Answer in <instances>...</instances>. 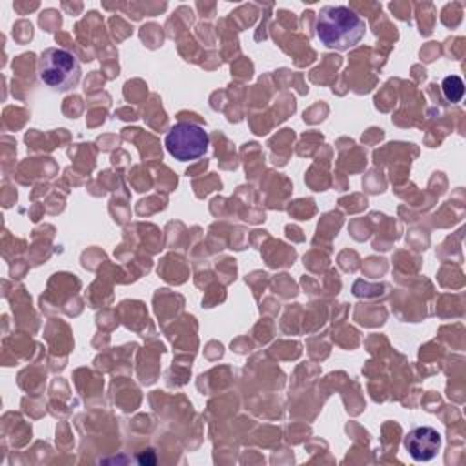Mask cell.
<instances>
[{
    "instance_id": "5b68a950",
    "label": "cell",
    "mask_w": 466,
    "mask_h": 466,
    "mask_svg": "<svg viewBox=\"0 0 466 466\" xmlns=\"http://www.w3.org/2000/svg\"><path fill=\"white\" fill-rule=\"evenodd\" d=\"M441 87H442L444 98H446L448 102H453V104L459 102V100L462 98V95H464V82H462V78L457 76V75L446 76V78L442 80Z\"/></svg>"
},
{
    "instance_id": "277c9868",
    "label": "cell",
    "mask_w": 466,
    "mask_h": 466,
    "mask_svg": "<svg viewBox=\"0 0 466 466\" xmlns=\"http://www.w3.org/2000/svg\"><path fill=\"white\" fill-rule=\"evenodd\" d=\"M441 433L431 426H419L408 431L404 439V448L417 462L431 461L441 450Z\"/></svg>"
},
{
    "instance_id": "6da1fadb",
    "label": "cell",
    "mask_w": 466,
    "mask_h": 466,
    "mask_svg": "<svg viewBox=\"0 0 466 466\" xmlns=\"http://www.w3.org/2000/svg\"><path fill=\"white\" fill-rule=\"evenodd\" d=\"M315 33L328 49L348 51L362 40L366 22L348 5H324L317 15Z\"/></svg>"
},
{
    "instance_id": "3957f363",
    "label": "cell",
    "mask_w": 466,
    "mask_h": 466,
    "mask_svg": "<svg viewBox=\"0 0 466 466\" xmlns=\"http://www.w3.org/2000/svg\"><path fill=\"white\" fill-rule=\"evenodd\" d=\"M164 146L171 157H175L180 162H187L202 157L208 151L209 135L198 124L177 122L167 131Z\"/></svg>"
},
{
    "instance_id": "7a4b0ae2",
    "label": "cell",
    "mask_w": 466,
    "mask_h": 466,
    "mask_svg": "<svg viewBox=\"0 0 466 466\" xmlns=\"http://www.w3.org/2000/svg\"><path fill=\"white\" fill-rule=\"evenodd\" d=\"M38 80L56 93H66L78 86L82 67L76 56L62 47H47L40 53L36 64Z\"/></svg>"
}]
</instances>
